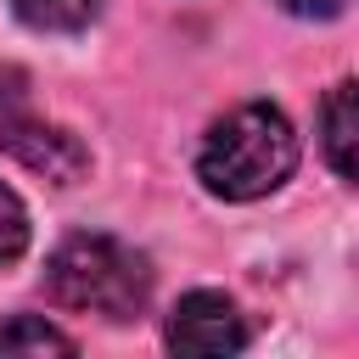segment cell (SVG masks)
<instances>
[{"mask_svg": "<svg viewBox=\"0 0 359 359\" xmlns=\"http://www.w3.org/2000/svg\"><path fill=\"white\" fill-rule=\"evenodd\" d=\"M73 348L79 342L39 314H17V320L0 325V353H73Z\"/></svg>", "mask_w": 359, "mask_h": 359, "instance_id": "52a82bcc", "label": "cell"}, {"mask_svg": "<svg viewBox=\"0 0 359 359\" xmlns=\"http://www.w3.org/2000/svg\"><path fill=\"white\" fill-rule=\"evenodd\" d=\"M280 11H292V17H337L348 0H275Z\"/></svg>", "mask_w": 359, "mask_h": 359, "instance_id": "9c48e42d", "label": "cell"}, {"mask_svg": "<svg viewBox=\"0 0 359 359\" xmlns=\"http://www.w3.org/2000/svg\"><path fill=\"white\" fill-rule=\"evenodd\" d=\"M45 292H50V303H62L73 314L135 320L151 297V264L129 241L84 230V236H67L45 258Z\"/></svg>", "mask_w": 359, "mask_h": 359, "instance_id": "7a4b0ae2", "label": "cell"}, {"mask_svg": "<svg viewBox=\"0 0 359 359\" xmlns=\"http://www.w3.org/2000/svg\"><path fill=\"white\" fill-rule=\"evenodd\" d=\"M353 140H359V90L342 79L320 101V146L337 180H353Z\"/></svg>", "mask_w": 359, "mask_h": 359, "instance_id": "5b68a950", "label": "cell"}, {"mask_svg": "<svg viewBox=\"0 0 359 359\" xmlns=\"http://www.w3.org/2000/svg\"><path fill=\"white\" fill-rule=\"evenodd\" d=\"M292 168H297V135H292L286 112L269 101L230 107L224 118L208 123V135L196 146V180L219 202H258V196L280 191L292 180Z\"/></svg>", "mask_w": 359, "mask_h": 359, "instance_id": "6da1fadb", "label": "cell"}, {"mask_svg": "<svg viewBox=\"0 0 359 359\" xmlns=\"http://www.w3.org/2000/svg\"><path fill=\"white\" fill-rule=\"evenodd\" d=\"M22 252H28V208H22V196L0 180V269L17 264Z\"/></svg>", "mask_w": 359, "mask_h": 359, "instance_id": "ba28073f", "label": "cell"}, {"mask_svg": "<svg viewBox=\"0 0 359 359\" xmlns=\"http://www.w3.org/2000/svg\"><path fill=\"white\" fill-rule=\"evenodd\" d=\"M0 151H11L17 163L39 168V174L56 180V185H73V180L90 168V151H84L67 129L34 118L28 90H22V73H11V67L0 73Z\"/></svg>", "mask_w": 359, "mask_h": 359, "instance_id": "3957f363", "label": "cell"}, {"mask_svg": "<svg viewBox=\"0 0 359 359\" xmlns=\"http://www.w3.org/2000/svg\"><path fill=\"white\" fill-rule=\"evenodd\" d=\"M107 0H11V11L39 34H79L101 17Z\"/></svg>", "mask_w": 359, "mask_h": 359, "instance_id": "8992f818", "label": "cell"}, {"mask_svg": "<svg viewBox=\"0 0 359 359\" xmlns=\"http://www.w3.org/2000/svg\"><path fill=\"white\" fill-rule=\"evenodd\" d=\"M163 342L174 353H196V359H219V353H241L247 348V314L236 309V297L224 292H185L168 309Z\"/></svg>", "mask_w": 359, "mask_h": 359, "instance_id": "277c9868", "label": "cell"}]
</instances>
